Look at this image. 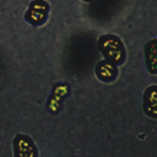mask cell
<instances>
[{
    "label": "cell",
    "mask_w": 157,
    "mask_h": 157,
    "mask_svg": "<svg viewBox=\"0 0 157 157\" xmlns=\"http://www.w3.org/2000/svg\"><path fill=\"white\" fill-rule=\"evenodd\" d=\"M82 1H87V2H88V1H91V0H82Z\"/></svg>",
    "instance_id": "7"
},
{
    "label": "cell",
    "mask_w": 157,
    "mask_h": 157,
    "mask_svg": "<svg viewBox=\"0 0 157 157\" xmlns=\"http://www.w3.org/2000/svg\"><path fill=\"white\" fill-rule=\"evenodd\" d=\"M48 12H49V5L47 1L33 0V1H31L28 10L25 13V18L28 23H31L33 26H39V25L44 23V21L47 20Z\"/></svg>",
    "instance_id": "2"
},
{
    "label": "cell",
    "mask_w": 157,
    "mask_h": 157,
    "mask_svg": "<svg viewBox=\"0 0 157 157\" xmlns=\"http://www.w3.org/2000/svg\"><path fill=\"white\" fill-rule=\"evenodd\" d=\"M98 49L103 54V56L119 65L125 60V48L119 37L114 34H103L98 38Z\"/></svg>",
    "instance_id": "1"
},
{
    "label": "cell",
    "mask_w": 157,
    "mask_h": 157,
    "mask_svg": "<svg viewBox=\"0 0 157 157\" xmlns=\"http://www.w3.org/2000/svg\"><path fill=\"white\" fill-rule=\"evenodd\" d=\"M145 59L147 70L157 75V39H152L145 45Z\"/></svg>",
    "instance_id": "6"
},
{
    "label": "cell",
    "mask_w": 157,
    "mask_h": 157,
    "mask_svg": "<svg viewBox=\"0 0 157 157\" xmlns=\"http://www.w3.org/2000/svg\"><path fill=\"white\" fill-rule=\"evenodd\" d=\"M37 147L32 139L27 135L17 134L13 139V156L15 157H37Z\"/></svg>",
    "instance_id": "3"
},
{
    "label": "cell",
    "mask_w": 157,
    "mask_h": 157,
    "mask_svg": "<svg viewBox=\"0 0 157 157\" xmlns=\"http://www.w3.org/2000/svg\"><path fill=\"white\" fill-rule=\"evenodd\" d=\"M142 108L147 117L157 119V85L148 86L142 97Z\"/></svg>",
    "instance_id": "4"
},
{
    "label": "cell",
    "mask_w": 157,
    "mask_h": 157,
    "mask_svg": "<svg viewBox=\"0 0 157 157\" xmlns=\"http://www.w3.org/2000/svg\"><path fill=\"white\" fill-rule=\"evenodd\" d=\"M96 75L101 81L104 82H112L118 76V69L117 64L109 61V60H102L96 65Z\"/></svg>",
    "instance_id": "5"
}]
</instances>
